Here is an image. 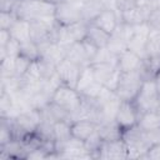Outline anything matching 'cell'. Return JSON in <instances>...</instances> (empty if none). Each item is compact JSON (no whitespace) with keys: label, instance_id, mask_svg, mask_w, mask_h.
Wrapping results in <instances>:
<instances>
[{"label":"cell","instance_id":"1","mask_svg":"<svg viewBox=\"0 0 160 160\" xmlns=\"http://www.w3.org/2000/svg\"><path fill=\"white\" fill-rule=\"evenodd\" d=\"M55 5L56 4L54 2H48L42 0H19L18 5L14 9V12L18 18L31 22L36 20L54 18Z\"/></svg>","mask_w":160,"mask_h":160},{"label":"cell","instance_id":"2","mask_svg":"<svg viewBox=\"0 0 160 160\" xmlns=\"http://www.w3.org/2000/svg\"><path fill=\"white\" fill-rule=\"evenodd\" d=\"M51 102L58 105L62 110H65L70 115V119L72 122L74 120H78L80 109L82 105V98L75 88H71L65 84H60L52 94Z\"/></svg>","mask_w":160,"mask_h":160},{"label":"cell","instance_id":"3","mask_svg":"<svg viewBox=\"0 0 160 160\" xmlns=\"http://www.w3.org/2000/svg\"><path fill=\"white\" fill-rule=\"evenodd\" d=\"M121 138L126 144L129 158H134V159L144 158L152 146L146 131L142 130L138 124L129 129H125L122 131Z\"/></svg>","mask_w":160,"mask_h":160},{"label":"cell","instance_id":"4","mask_svg":"<svg viewBox=\"0 0 160 160\" xmlns=\"http://www.w3.org/2000/svg\"><path fill=\"white\" fill-rule=\"evenodd\" d=\"M145 80L142 70L121 72L115 94L121 101H134Z\"/></svg>","mask_w":160,"mask_h":160},{"label":"cell","instance_id":"5","mask_svg":"<svg viewBox=\"0 0 160 160\" xmlns=\"http://www.w3.org/2000/svg\"><path fill=\"white\" fill-rule=\"evenodd\" d=\"M140 114L148 111H160V96L154 79H145L139 94L132 101Z\"/></svg>","mask_w":160,"mask_h":160},{"label":"cell","instance_id":"6","mask_svg":"<svg viewBox=\"0 0 160 160\" xmlns=\"http://www.w3.org/2000/svg\"><path fill=\"white\" fill-rule=\"evenodd\" d=\"M82 4H75L70 1H64L59 0L55 5V20L59 25H71L74 22L81 21L82 20V10H81Z\"/></svg>","mask_w":160,"mask_h":160},{"label":"cell","instance_id":"7","mask_svg":"<svg viewBox=\"0 0 160 160\" xmlns=\"http://www.w3.org/2000/svg\"><path fill=\"white\" fill-rule=\"evenodd\" d=\"M134 32V26L125 24V22H120L118 25V28L110 34V39L108 42V49L116 56H119L121 52H124L125 50H128V45L129 41L132 36Z\"/></svg>","mask_w":160,"mask_h":160},{"label":"cell","instance_id":"8","mask_svg":"<svg viewBox=\"0 0 160 160\" xmlns=\"http://www.w3.org/2000/svg\"><path fill=\"white\" fill-rule=\"evenodd\" d=\"M140 112L132 101H121L115 115V121L121 126L122 130L129 129L138 124Z\"/></svg>","mask_w":160,"mask_h":160},{"label":"cell","instance_id":"9","mask_svg":"<svg viewBox=\"0 0 160 160\" xmlns=\"http://www.w3.org/2000/svg\"><path fill=\"white\" fill-rule=\"evenodd\" d=\"M81 70H82L81 66L76 65L75 62L70 61L66 58L56 66V74L59 75L61 82L65 84V85H69L71 88H76L80 74H81Z\"/></svg>","mask_w":160,"mask_h":160},{"label":"cell","instance_id":"10","mask_svg":"<svg viewBox=\"0 0 160 160\" xmlns=\"http://www.w3.org/2000/svg\"><path fill=\"white\" fill-rule=\"evenodd\" d=\"M99 159H129V152L125 141L121 139L102 141L98 152Z\"/></svg>","mask_w":160,"mask_h":160},{"label":"cell","instance_id":"11","mask_svg":"<svg viewBox=\"0 0 160 160\" xmlns=\"http://www.w3.org/2000/svg\"><path fill=\"white\" fill-rule=\"evenodd\" d=\"M152 9L146 6V5H136L132 9H129L126 11L121 12L120 16V21L129 24V25H140L144 22L149 21L150 14H151Z\"/></svg>","mask_w":160,"mask_h":160},{"label":"cell","instance_id":"12","mask_svg":"<svg viewBox=\"0 0 160 160\" xmlns=\"http://www.w3.org/2000/svg\"><path fill=\"white\" fill-rule=\"evenodd\" d=\"M118 68L121 72L138 71L144 69V60L130 50H125L118 56Z\"/></svg>","mask_w":160,"mask_h":160},{"label":"cell","instance_id":"13","mask_svg":"<svg viewBox=\"0 0 160 160\" xmlns=\"http://www.w3.org/2000/svg\"><path fill=\"white\" fill-rule=\"evenodd\" d=\"M120 18L119 15L114 11V10H110V9H105L102 10L90 24H94L95 26L102 29L104 31H106L108 34H111L116 28L118 25L120 24Z\"/></svg>","mask_w":160,"mask_h":160},{"label":"cell","instance_id":"14","mask_svg":"<svg viewBox=\"0 0 160 160\" xmlns=\"http://www.w3.org/2000/svg\"><path fill=\"white\" fill-rule=\"evenodd\" d=\"M98 129V125L88 119H78L71 122V135L81 141L88 140Z\"/></svg>","mask_w":160,"mask_h":160},{"label":"cell","instance_id":"15","mask_svg":"<svg viewBox=\"0 0 160 160\" xmlns=\"http://www.w3.org/2000/svg\"><path fill=\"white\" fill-rule=\"evenodd\" d=\"M65 58L69 59L70 61L75 62L76 65L81 66V68L90 65V59H89L81 41L80 42H74L68 49H65Z\"/></svg>","mask_w":160,"mask_h":160},{"label":"cell","instance_id":"16","mask_svg":"<svg viewBox=\"0 0 160 160\" xmlns=\"http://www.w3.org/2000/svg\"><path fill=\"white\" fill-rule=\"evenodd\" d=\"M9 32L11 35V38L15 39L16 41H19L20 44L29 41V40H31V24L28 20L18 18L16 21L14 22V25L10 28Z\"/></svg>","mask_w":160,"mask_h":160},{"label":"cell","instance_id":"17","mask_svg":"<svg viewBox=\"0 0 160 160\" xmlns=\"http://www.w3.org/2000/svg\"><path fill=\"white\" fill-rule=\"evenodd\" d=\"M90 65H91V69H92L96 81H99L102 85H105L108 82V80L119 69L118 64H115V62H98V64H90Z\"/></svg>","mask_w":160,"mask_h":160},{"label":"cell","instance_id":"18","mask_svg":"<svg viewBox=\"0 0 160 160\" xmlns=\"http://www.w3.org/2000/svg\"><path fill=\"white\" fill-rule=\"evenodd\" d=\"M122 131L124 130L121 129V126L115 120L98 125V132L100 134V136L104 141H111V140L121 139Z\"/></svg>","mask_w":160,"mask_h":160},{"label":"cell","instance_id":"19","mask_svg":"<svg viewBox=\"0 0 160 160\" xmlns=\"http://www.w3.org/2000/svg\"><path fill=\"white\" fill-rule=\"evenodd\" d=\"M106 8H105L104 0H85L81 5L82 20L90 24Z\"/></svg>","mask_w":160,"mask_h":160},{"label":"cell","instance_id":"20","mask_svg":"<svg viewBox=\"0 0 160 160\" xmlns=\"http://www.w3.org/2000/svg\"><path fill=\"white\" fill-rule=\"evenodd\" d=\"M86 39L90 40L94 45H96V46L100 49V48L108 46L109 39H110V34H108V32L104 31L102 29L95 26L94 24H89V25H88Z\"/></svg>","mask_w":160,"mask_h":160},{"label":"cell","instance_id":"21","mask_svg":"<svg viewBox=\"0 0 160 160\" xmlns=\"http://www.w3.org/2000/svg\"><path fill=\"white\" fill-rule=\"evenodd\" d=\"M138 125L145 131L159 129L160 128V111H148V112L140 114Z\"/></svg>","mask_w":160,"mask_h":160},{"label":"cell","instance_id":"22","mask_svg":"<svg viewBox=\"0 0 160 160\" xmlns=\"http://www.w3.org/2000/svg\"><path fill=\"white\" fill-rule=\"evenodd\" d=\"M72 138L71 135V122L66 120H60L54 124V139L55 144L64 142Z\"/></svg>","mask_w":160,"mask_h":160},{"label":"cell","instance_id":"23","mask_svg":"<svg viewBox=\"0 0 160 160\" xmlns=\"http://www.w3.org/2000/svg\"><path fill=\"white\" fill-rule=\"evenodd\" d=\"M95 82H99V81H96V79L94 76L91 65H88V66L82 68L81 74H80V78H79V81H78V85H76L75 89L81 94L82 91H85L86 89H89L90 86H92Z\"/></svg>","mask_w":160,"mask_h":160},{"label":"cell","instance_id":"24","mask_svg":"<svg viewBox=\"0 0 160 160\" xmlns=\"http://www.w3.org/2000/svg\"><path fill=\"white\" fill-rule=\"evenodd\" d=\"M20 55L25 56L30 61H38L41 56L40 48L34 40H29L20 44Z\"/></svg>","mask_w":160,"mask_h":160},{"label":"cell","instance_id":"25","mask_svg":"<svg viewBox=\"0 0 160 160\" xmlns=\"http://www.w3.org/2000/svg\"><path fill=\"white\" fill-rule=\"evenodd\" d=\"M98 62H115V64H118V56L114 55L106 46L100 48L98 50V52L95 54V56L92 58L90 64H98Z\"/></svg>","mask_w":160,"mask_h":160},{"label":"cell","instance_id":"26","mask_svg":"<svg viewBox=\"0 0 160 160\" xmlns=\"http://www.w3.org/2000/svg\"><path fill=\"white\" fill-rule=\"evenodd\" d=\"M0 71L1 78H9L15 76V58L6 56L0 61Z\"/></svg>","mask_w":160,"mask_h":160},{"label":"cell","instance_id":"27","mask_svg":"<svg viewBox=\"0 0 160 160\" xmlns=\"http://www.w3.org/2000/svg\"><path fill=\"white\" fill-rule=\"evenodd\" d=\"M31 62H32V61H30V60L26 59L25 56L18 55V56L15 58V76L22 78V76L28 72V70H29Z\"/></svg>","mask_w":160,"mask_h":160},{"label":"cell","instance_id":"28","mask_svg":"<svg viewBox=\"0 0 160 160\" xmlns=\"http://www.w3.org/2000/svg\"><path fill=\"white\" fill-rule=\"evenodd\" d=\"M18 16L14 11H0V29L10 30V28L16 21Z\"/></svg>","mask_w":160,"mask_h":160},{"label":"cell","instance_id":"29","mask_svg":"<svg viewBox=\"0 0 160 160\" xmlns=\"http://www.w3.org/2000/svg\"><path fill=\"white\" fill-rule=\"evenodd\" d=\"M148 24H149L151 28H158V29H160V0H159V2L156 4V6L152 9Z\"/></svg>","mask_w":160,"mask_h":160},{"label":"cell","instance_id":"30","mask_svg":"<svg viewBox=\"0 0 160 160\" xmlns=\"http://www.w3.org/2000/svg\"><path fill=\"white\" fill-rule=\"evenodd\" d=\"M115 1H116L118 10L120 11V16H121L122 11H126V10L132 9L136 5H139V0H115Z\"/></svg>","mask_w":160,"mask_h":160},{"label":"cell","instance_id":"31","mask_svg":"<svg viewBox=\"0 0 160 160\" xmlns=\"http://www.w3.org/2000/svg\"><path fill=\"white\" fill-rule=\"evenodd\" d=\"M81 44H82V46H84V49H85V51H86V54H88V56H89V59H90V62H91V60H92V58L95 56V54L98 52L99 48H98L96 45H94L90 40H88L86 38L81 41Z\"/></svg>","mask_w":160,"mask_h":160},{"label":"cell","instance_id":"32","mask_svg":"<svg viewBox=\"0 0 160 160\" xmlns=\"http://www.w3.org/2000/svg\"><path fill=\"white\" fill-rule=\"evenodd\" d=\"M145 159H154V160H160V142L155 144L154 146L150 148V150L146 152L144 156Z\"/></svg>","mask_w":160,"mask_h":160},{"label":"cell","instance_id":"33","mask_svg":"<svg viewBox=\"0 0 160 160\" xmlns=\"http://www.w3.org/2000/svg\"><path fill=\"white\" fill-rule=\"evenodd\" d=\"M10 39H11V35H10L9 30H1L0 29V52L5 50V46Z\"/></svg>","mask_w":160,"mask_h":160},{"label":"cell","instance_id":"34","mask_svg":"<svg viewBox=\"0 0 160 160\" xmlns=\"http://www.w3.org/2000/svg\"><path fill=\"white\" fill-rule=\"evenodd\" d=\"M0 2H1V5H0L1 11H14L19 0H0Z\"/></svg>","mask_w":160,"mask_h":160},{"label":"cell","instance_id":"35","mask_svg":"<svg viewBox=\"0 0 160 160\" xmlns=\"http://www.w3.org/2000/svg\"><path fill=\"white\" fill-rule=\"evenodd\" d=\"M154 80H155V85H156V90H158V92H159V96H160V71L155 75V78H154Z\"/></svg>","mask_w":160,"mask_h":160},{"label":"cell","instance_id":"36","mask_svg":"<svg viewBox=\"0 0 160 160\" xmlns=\"http://www.w3.org/2000/svg\"><path fill=\"white\" fill-rule=\"evenodd\" d=\"M64 1H70V2H75V4H82L85 0H64Z\"/></svg>","mask_w":160,"mask_h":160},{"label":"cell","instance_id":"37","mask_svg":"<svg viewBox=\"0 0 160 160\" xmlns=\"http://www.w3.org/2000/svg\"><path fill=\"white\" fill-rule=\"evenodd\" d=\"M42 1H48V2H54V4H56L59 0H42Z\"/></svg>","mask_w":160,"mask_h":160}]
</instances>
